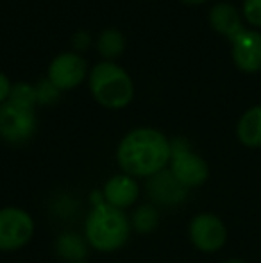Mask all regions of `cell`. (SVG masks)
I'll use <instances>...</instances> for the list:
<instances>
[{"label": "cell", "mask_w": 261, "mask_h": 263, "mask_svg": "<svg viewBox=\"0 0 261 263\" xmlns=\"http://www.w3.org/2000/svg\"><path fill=\"white\" fill-rule=\"evenodd\" d=\"M90 91L101 106L108 109H122L134 97V84L131 76L113 61H101L91 68Z\"/></svg>", "instance_id": "cell-3"}, {"label": "cell", "mask_w": 261, "mask_h": 263, "mask_svg": "<svg viewBox=\"0 0 261 263\" xmlns=\"http://www.w3.org/2000/svg\"><path fill=\"white\" fill-rule=\"evenodd\" d=\"M132 235L131 218L126 211L106 204L104 201L91 204L90 213L84 218L83 236L90 249L98 253H116L129 242Z\"/></svg>", "instance_id": "cell-2"}, {"label": "cell", "mask_w": 261, "mask_h": 263, "mask_svg": "<svg viewBox=\"0 0 261 263\" xmlns=\"http://www.w3.org/2000/svg\"><path fill=\"white\" fill-rule=\"evenodd\" d=\"M242 16L252 29H261V0H244Z\"/></svg>", "instance_id": "cell-18"}, {"label": "cell", "mask_w": 261, "mask_h": 263, "mask_svg": "<svg viewBox=\"0 0 261 263\" xmlns=\"http://www.w3.org/2000/svg\"><path fill=\"white\" fill-rule=\"evenodd\" d=\"M185 4H190V6H197V4H204L208 2V0H183Z\"/></svg>", "instance_id": "cell-22"}, {"label": "cell", "mask_w": 261, "mask_h": 263, "mask_svg": "<svg viewBox=\"0 0 261 263\" xmlns=\"http://www.w3.org/2000/svg\"><path fill=\"white\" fill-rule=\"evenodd\" d=\"M170 143L172 159L168 170L172 176L188 190L202 186L209 177V166L206 159L193 153L186 138H174L170 140Z\"/></svg>", "instance_id": "cell-5"}, {"label": "cell", "mask_w": 261, "mask_h": 263, "mask_svg": "<svg viewBox=\"0 0 261 263\" xmlns=\"http://www.w3.org/2000/svg\"><path fill=\"white\" fill-rule=\"evenodd\" d=\"M224 263H245L244 260H240V258H231V260L224 261Z\"/></svg>", "instance_id": "cell-23"}, {"label": "cell", "mask_w": 261, "mask_h": 263, "mask_svg": "<svg viewBox=\"0 0 261 263\" xmlns=\"http://www.w3.org/2000/svg\"><path fill=\"white\" fill-rule=\"evenodd\" d=\"M7 101L14 102V104H20L25 107H32L36 109L38 106V93H36V86L27 83H16L11 88V95Z\"/></svg>", "instance_id": "cell-17"}, {"label": "cell", "mask_w": 261, "mask_h": 263, "mask_svg": "<svg viewBox=\"0 0 261 263\" xmlns=\"http://www.w3.org/2000/svg\"><path fill=\"white\" fill-rule=\"evenodd\" d=\"M36 222L27 210L20 206L0 208V253H16L34 238Z\"/></svg>", "instance_id": "cell-4"}, {"label": "cell", "mask_w": 261, "mask_h": 263, "mask_svg": "<svg viewBox=\"0 0 261 263\" xmlns=\"http://www.w3.org/2000/svg\"><path fill=\"white\" fill-rule=\"evenodd\" d=\"M38 129L36 109L7 101L0 106V138L11 145H22Z\"/></svg>", "instance_id": "cell-6"}, {"label": "cell", "mask_w": 261, "mask_h": 263, "mask_svg": "<svg viewBox=\"0 0 261 263\" xmlns=\"http://www.w3.org/2000/svg\"><path fill=\"white\" fill-rule=\"evenodd\" d=\"M129 218H131L132 231L139 233V235H150L159 226V210L152 202H149V204H138Z\"/></svg>", "instance_id": "cell-15"}, {"label": "cell", "mask_w": 261, "mask_h": 263, "mask_svg": "<svg viewBox=\"0 0 261 263\" xmlns=\"http://www.w3.org/2000/svg\"><path fill=\"white\" fill-rule=\"evenodd\" d=\"M147 195L154 206L163 208H177L188 197V188H185L168 168L147 179Z\"/></svg>", "instance_id": "cell-9"}, {"label": "cell", "mask_w": 261, "mask_h": 263, "mask_svg": "<svg viewBox=\"0 0 261 263\" xmlns=\"http://www.w3.org/2000/svg\"><path fill=\"white\" fill-rule=\"evenodd\" d=\"M208 20L213 31L218 32L224 38H227L229 42H233L240 32L245 31V25H244L245 20L242 16V11L229 2L215 4L209 9Z\"/></svg>", "instance_id": "cell-12"}, {"label": "cell", "mask_w": 261, "mask_h": 263, "mask_svg": "<svg viewBox=\"0 0 261 263\" xmlns=\"http://www.w3.org/2000/svg\"><path fill=\"white\" fill-rule=\"evenodd\" d=\"M88 73L86 59L75 52H61L50 61L47 79L59 91L73 90L84 81Z\"/></svg>", "instance_id": "cell-8"}, {"label": "cell", "mask_w": 261, "mask_h": 263, "mask_svg": "<svg viewBox=\"0 0 261 263\" xmlns=\"http://www.w3.org/2000/svg\"><path fill=\"white\" fill-rule=\"evenodd\" d=\"M97 49L106 61H111L126 50V36L115 27L104 29L97 40Z\"/></svg>", "instance_id": "cell-16"}, {"label": "cell", "mask_w": 261, "mask_h": 263, "mask_svg": "<svg viewBox=\"0 0 261 263\" xmlns=\"http://www.w3.org/2000/svg\"><path fill=\"white\" fill-rule=\"evenodd\" d=\"M188 238L198 253H218L227 242V228L218 215L211 211H202L190 220Z\"/></svg>", "instance_id": "cell-7"}, {"label": "cell", "mask_w": 261, "mask_h": 263, "mask_svg": "<svg viewBox=\"0 0 261 263\" xmlns=\"http://www.w3.org/2000/svg\"><path fill=\"white\" fill-rule=\"evenodd\" d=\"M101 194H102V201L106 204L113 206L116 210L127 211L129 208H134L138 204L139 195H142V188H139V183L136 177L120 172L106 181Z\"/></svg>", "instance_id": "cell-10"}, {"label": "cell", "mask_w": 261, "mask_h": 263, "mask_svg": "<svg viewBox=\"0 0 261 263\" xmlns=\"http://www.w3.org/2000/svg\"><path fill=\"white\" fill-rule=\"evenodd\" d=\"M11 88H13V83L9 81V77L0 72V106H2L4 102H7V99H9V95H11Z\"/></svg>", "instance_id": "cell-20"}, {"label": "cell", "mask_w": 261, "mask_h": 263, "mask_svg": "<svg viewBox=\"0 0 261 263\" xmlns=\"http://www.w3.org/2000/svg\"><path fill=\"white\" fill-rule=\"evenodd\" d=\"M75 40H81L79 43H75L77 49H84V47L90 45V34H88V32H79V34L75 36Z\"/></svg>", "instance_id": "cell-21"}, {"label": "cell", "mask_w": 261, "mask_h": 263, "mask_svg": "<svg viewBox=\"0 0 261 263\" xmlns=\"http://www.w3.org/2000/svg\"><path fill=\"white\" fill-rule=\"evenodd\" d=\"M77 263H86V261H77Z\"/></svg>", "instance_id": "cell-24"}, {"label": "cell", "mask_w": 261, "mask_h": 263, "mask_svg": "<svg viewBox=\"0 0 261 263\" xmlns=\"http://www.w3.org/2000/svg\"><path fill=\"white\" fill-rule=\"evenodd\" d=\"M36 93H38V104H52L59 97V90L49 79L39 81V84L36 86Z\"/></svg>", "instance_id": "cell-19"}, {"label": "cell", "mask_w": 261, "mask_h": 263, "mask_svg": "<svg viewBox=\"0 0 261 263\" xmlns=\"http://www.w3.org/2000/svg\"><path fill=\"white\" fill-rule=\"evenodd\" d=\"M172 143L165 133L154 127H136L120 140L116 163L120 170L136 179H149L168 168Z\"/></svg>", "instance_id": "cell-1"}, {"label": "cell", "mask_w": 261, "mask_h": 263, "mask_svg": "<svg viewBox=\"0 0 261 263\" xmlns=\"http://www.w3.org/2000/svg\"><path fill=\"white\" fill-rule=\"evenodd\" d=\"M56 253L65 263H77V261H84L88 256V246L86 238L79 233L73 231H63L61 235H57L56 238Z\"/></svg>", "instance_id": "cell-14"}, {"label": "cell", "mask_w": 261, "mask_h": 263, "mask_svg": "<svg viewBox=\"0 0 261 263\" xmlns=\"http://www.w3.org/2000/svg\"><path fill=\"white\" fill-rule=\"evenodd\" d=\"M231 58L240 72H261V32L258 29H245L231 42Z\"/></svg>", "instance_id": "cell-11"}, {"label": "cell", "mask_w": 261, "mask_h": 263, "mask_svg": "<svg viewBox=\"0 0 261 263\" xmlns=\"http://www.w3.org/2000/svg\"><path fill=\"white\" fill-rule=\"evenodd\" d=\"M236 138L247 149H261V104L242 113L236 124Z\"/></svg>", "instance_id": "cell-13"}]
</instances>
